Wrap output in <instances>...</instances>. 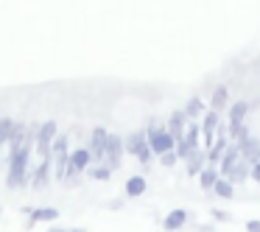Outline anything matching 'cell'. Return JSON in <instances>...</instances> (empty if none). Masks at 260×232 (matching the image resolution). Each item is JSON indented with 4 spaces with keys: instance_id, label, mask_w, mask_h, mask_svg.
Wrapping results in <instances>:
<instances>
[{
    "instance_id": "4fadbf2b",
    "label": "cell",
    "mask_w": 260,
    "mask_h": 232,
    "mask_svg": "<svg viewBox=\"0 0 260 232\" xmlns=\"http://www.w3.org/2000/svg\"><path fill=\"white\" fill-rule=\"evenodd\" d=\"M146 176L143 174H132L129 179H126V185H123V190H126V198H140L143 193H146Z\"/></svg>"
},
{
    "instance_id": "603a6c76",
    "label": "cell",
    "mask_w": 260,
    "mask_h": 232,
    "mask_svg": "<svg viewBox=\"0 0 260 232\" xmlns=\"http://www.w3.org/2000/svg\"><path fill=\"white\" fill-rule=\"evenodd\" d=\"M215 179H218V168H213V165H207V168L199 174V185H202V190H213Z\"/></svg>"
},
{
    "instance_id": "30bf717a",
    "label": "cell",
    "mask_w": 260,
    "mask_h": 232,
    "mask_svg": "<svg viewBox=\"0 0 260 232\" xmlns=\"http://www.w3.org/2000/svg\"><path fill=\"white\" fill-rule=\"evenodd\" d=\"M238 162H241V151H238L235 143H230V146H226V151H224V157H221V162H218V176H224V179H226Z\"/></svg>"
},
{
    "instance_id": "52a82bcc",
    "label": "cell",
    "mask_w": 260,
    "mask_h": 232,
    "mask_svg": "<svg viewBox=\"0 0 260 232\" xmlns=\"http://www.w3.org/2000/svg\"><path fill=\"white\" fill-rule=\"evenodd\" d=\"M199 126H202L204 151H207V148L215 143V131H218V126H221V115L213 112V109H204V115H202V120H199Z\"/></svg>"
},
{
    "instance_id": "9a60e30c",
    "label": "cell",
    "mask_w": 260,
    "mask_h": 232,
    "mask_svg": "<svg viewBox=\"0 0 260 232\" xmlns=\"http://www.w3.org/2000/svg\"><path fill=\"white\" fill-rule=\"evenodd\" d=\"M56 218H59V210L56 207H34V213H31L25 229H34L37 224H42V221H56Z\"/></svg>"
},
{
    "instance_id": "44dd1931",
    "label": "cell",
    "mask_w": 260,
    "mask_h": 232,
    "mask_svg": "<svg viewBox=\"0 0 260 232\" xmlns=\"http://www.w3.org/2000/svg\"><path fill=\"white\" fill-rule=\"evenodd\" d=\"M182 112L187 115V120H202V115H204V104H202V98L193 95L190 101L185 104V109H182Z\"/></svg>"
},
{
    "instance_id": "cb8c5ba5",
    "label": "cell",
    "mask_w": 260,
    "mask_h": 232,
    "mask_svg": "<svg viewBox=\"0 0 260 232\" xmlns=\"http://www.w3.org/2000/svg\"><path fill=\"white\" fill-rule=\"evenodd\" d=\"M68 151H70V135L59 131L56 140L51 143V157H56V154H68Z\"/></svg>"
},
{
    "instance_id": "1f68e13d",
    "label": "cell",
    "mask_w": 260,
    "mask_h": 232,
    "mask_svg": "<svg viewBox=\"0 0 260 232\" xmlns=\"http://www.w3.org/2000/svg\"><path fill=\"white\" fill-rule=\"evenodd\" d=\"M51 232H68V229H62V226H53V229Z\"/></svg>"
},
{
    "instance_id": "484cf974",
    "label": "cell",
    "mask_w": 260,
    "mask_h": 232,
    "mask_svg": "<svg viewBox=\"0 0 260 232\" xmlns=\"http://www.w3.org/2000/svg\"><path fill=\"white\" fill-rule=\"evenodd\" d=\"M210 215H213L218 224H226V221H232V215L226 213V210H221V207H213V210H210Z\"/></svg>"
},
{
    "instance_id": "f546056e",
    "label": "cell",
    "mask_w": 260,
    "mask_h": 232,
    "mask_svg": "<svg viewBox=\"0 0 260 232\" xmlns=\"http://www.w3.org/2000/svg\"><path fill=\"white\" fill-rule=\"evenodd\" d=\"M120 207H123V202H120V198H118V202H109V210H120Z\"/></svg>"
},
{
    "instance_id": "8992f818",
    "label": "cell",
    "mask_w": 260,
    "mask_h": 232,
    "mask_svg": "<svg viewBox=\"0 0 260 232\" xmlns=\"http://www.w3.org/2000/svg\"><path fill=\"white\" fill-rule=\"evenodd\" d=\"M51 176H53V157H45V159H40V165H37L34 171H31L28 185L34 187V190H45Z\"/></svg>"
},
{
    "instance_id": "5b68a950",
    "label": "cell",
    "mask_w": 260,
    "mask_h": 232,
    "mask_svg": "<svg viewBox=\"0 0 260 232\" xmlns=\"http://www.w3.org/2000/svg\"><path fill=\"white\" fill-rule=\"evenodd\" d=\"M92 162L90 151H87V146H79V148H70V159H68V168H64V182H68V176H76L81 174V171H87Z\"/></svg>"
},
{
    "instance_id": "2e32d148",
    "label": "cell",
    "mask_w": 260,
    "mask_h": 232,
    "mask_svg": "<svg viewBox=\"0 0 260 232\" xmlns=\"http://www.w3.org/2000/svg\"><path fill=\"white\" fill-rule=\"evenodd\" d=\"M210 109H213V112H218V115H224L226 109H230V90H226L224 84L213 90V98H210Z\"/></svg>"
},
{
    "instance_id": "7a4b0ae2",
    "label": "cell",
    "mask_w": 260,
    "mask_h": 232,
    "mask_svg": "<svg viewBox=\"0 0 260 232\" xmlns=\"http://www.w3.org/2000/svg\"><path fill=\"white\" fill-rule=\"evenodd\" d=\"M123 148H126V154H132L140 165H148L154 159L151 148H148V140H146V131L143 129L132 131L129 137H123Z\"/></svg>"
},
{
    "instance_id": "83f0119b",
    "label": "cell",
    "mask_w": 260,
    "mask_h": 232,
    "mask_svg": "<svg viewBox=\"0 0 260 232\" xmlns=\"http://www.w3.org/2000/svg\"><path fill=\"white\" fill-rule=\"evenodd\" d=\"M249 179H254V182H257V187H260V162L252 165V174H249Z\"/></svg>"
},
{
    "instance_id": "4316f807",
    "label": "cell",
    "mask_w": 260,
    "mask_h": 232,
    "mask_svg": "<svg viewBox=\"0 0 260 232\" xmlns=\"http://www.w3.org/2000/svg\"><path fill=\"white\" fill-rule=\"evenodd\" d=\"M157 159H159V165H162V168H174V165L179 162V159H176V154H174V151L162 154V157H157Z\"/></svg>"
},
{
    "instance_id": "e0dca14e",
    "label": "cell",
    "mask_w": 260,
    "mask_h": 232,
    "mask_svg": "<svg viewBox=\"0 0 260 232\" xmlns=\"http://www.w3.org/2000/svg\"><path fill=\"white\" fill-rule=\"evenodd\" d=\"M235 146H238V151H241L243 162L254 165V159H257V154H260V143L254 140V137H249V140H241V143H235Z\"/></svg>"
},
{
    "instance_id": "3957f363",
    "label": "cell",
    "mask_w": 260,
    "mask_h": 232,
    "mask_svg": "<svg viewBox=\"0 0 260 232\" xmlns=\"http://www.w3.org/2000/svg\"><path fill=\"white\" fill-rule=\"evenodd\" d=\"M56 135H59L56 120H42L40 123V129H37V140H34V154L40 159L51 157V143L56 140Z\"/></svg>"
},
{
    "instance_id": "ba28073f",
    "label": "cell",
    "mask_w": 260,
    "mask_h": 232,
    "mask_svg": "<svg viewBox=\"0 0 260 232\" xmlns=\"http://www.w3.org/2000/svg\"><path fill=\"white\" fill-rule=\"evenodd\" d=\"M249 109H252V104H249V101L230 104V109H226V129H241V126H246Z\"/></svg>"
},
{
    "instance_id": "ffe728a7",
    "label": "cell",
    "mask_w": 260,
    "mask_h": 232,
    "mask_svg": "<svg viewBox=\"0 0 260 232\" xmlns=\"http://www.w3.org/2000/svg\"><path fill=\"white\" fill-rule=\"evenodd\" d=\"M213 193L218 198H224V202H230V198H235V185H232L230 179H224V176H218L213 185Z\"/></svg>"
},
{
    "instance_id": "7c38bea8",
    "label": "cell",
    "mask_w": 260,
    "mask_h": 232,
    "mask_svg": "<svg viewBox=\"0 0 260 232\" xmlns=\"http://www.w3.org/2000/svg\"><path fill=\"white\" fill-rule=\"evenodd\" d=\"M185 126H187V115L182 112V109H174V112L168 115V135L174 137V140H179L182 135H185Z\"/></svg>"
},
{
    "instance_id": "d6986e66",
    "label": "cell",
    "mask_w": 260,
    "mask_h": 232,
    "mask_svg": "<svg viewBox=\"0 0 260 232\" xmlns=\"http://www.w3.org/2000/svg\"><path fill=\"white\" fill-rule=\"evenodd\" d=\"M12 135H14V118L3 115V118H0V157H3V151H6L9 143H12Z\"/></svg>"
},
{
    "instance_id": "5bb4252c",
    "label": "cell",
    "mask_w": 260,
    "mask_h": 232,
    "mask_svg": "<svg viewBox=\"0 0 260 232\" xmlns=\"http://www.w3.org/2000/svg\"><path fill=\"white\" fill-rule=\"evenodd\" d=\"M182 140L190 146V151H199V148H202V126H199V120H187Z\"/></svg>"
},
{
    "instance_id": "277c9868",
    "label": "cell",
    "mask_w": 260,
    "mask_h": 232,
    "mask_svg": "<svg viewBox=\"0 0 260 232\" xmlns=\"http://www.w3.org/2000/svg\"><path fill=\"white\" fill-rule=\"evenodd\" d=\"M123 157H126V148H123V137L109 131L107 137V151H104V162H107L109 171H118L123 165Z\"/></svg>"
},
{
    "instance_id": "d4e9b609",
    "label": "cell",
    "mask_w": 260,
    "mask_h": 232,
    "mask_svg": "<svg viewBox=\"0 0 260 232\" xmlns=\"http://www.w3.org/2000/svg\"><path fill=\"white\" fill-rule=\"evenodd\" d=\"M90 179H95V182H109V179H112V171H109L107 165H98V168L90 171Z\"/></svg>"
},
{
    "instance_id": "7402d4cb",
    "label": "cell",
    "mask_w": 260,
    "mask_h": 232,
    "mask_svg": "<svg viewBox=\"0 0 260 232\" xmlns=\"http://www.w3.org/2000/svg\"><path fill=\"white\" fill-rule=\"evenodd\" d=\"M249 174H252V165L241 159V162H238L235 168H232V174L226 176V179H230L232 185H241V182H246V179H249Z\"/></svg>"
},
{
    "instance_id": "4dcf8cb0",
    "label": "cell",
    "mask_w": 260,
    "mask_h": 232,
    "mask_svg": "<svg viewBox=\"0 0 260 232\" xmlns=\"http://www.w3.org/2000/svg\"><path fill=\"white\" fill-rule=\"evenodd\" d=\"M199 232H213V226H210V224H204V226H199Z\"/></svg>"
},
{
    "instance_id": "6da1fadb",
    "label": "cell",
    "mask_w": 260,
    "mask_h": 232,
    "mask_svg": "<svg viewBox=\"0 0 260 232\" xmlns=\"http://www.w3.org/2000/svg\"><path fill=\"white\" fill-rule=\"evenodd\" d=\"M143 131H146L148 148H151V154H154V157H162V154L174 151L176 140L168 135V129H162V126L157 123V118H151V120H148V126H146Z\"/></svg>"
},
{
    "instance_id": "ac0fdd59",
    "label": "cell",
    "mask_w": 260,
    "mask_h": 232,
    "mask_svg": "<svg viewBox=\"0 0 260 232\" xmlns=\"http://www.w3.org/2000/svg\"><path fill=\"white\" fill-rule=\"evenodd\" d=\"M187 165V176H199L204 168H207V154H204V148H199V151H193L190 157L185 159Z\"/></svg>"
},
{
    "instance_id": "f1b7e54d",
    "label": "cell",
    "mask_w": 260,
    "mask_h": 232,
    "mask_svg": "<svg viewBox=\"0 0 260 232\" xmlns=\"http://www.w3.org/2000/svg\"><path fill=\"white\" fill-rule=\"evenodd\" d=\"M246 232H260V218L246 221Z\"/></svg>"
},
{
    "instance_id": "8fae6325",
    "label": "cell",
    "mask_w": 260,
    "mask_h": 232,
    "mask_svg": "<svg viewBox=\"0 0 260 232\" xmlns=\"http://www.w3.org/2000/svg\"><path fill=\"white\" fill-rule=\"evenodd\" d=\"M187 218H190V213H187V210H182V207L171 210V213L162 218V226H165V232H179L182 226L187 224Z\"/></svg>"
},
{
    "instance_id": "9c48e42d",
    "label": "cell",
    "mask_w": 260,
    "mask_h": 232,
    "mask_svg": "<svg viewBox=\"0 0 260 232\" xmlns=\"http://www.w3.org/2000/svg\"><path fill=\"white\" fill-rule=\"evenodd\" d=\"M107 137L109 131L104 129V126H95V129L90 131V143H87V151H90L92 159H104V151H107Z\"/></svg>"
},
{
    "instance_id": "d6a6232c",
    "label": "cell",
    "mask_w": 260,
    "mask_h": 232,
    "mask_svg": "<svg viewBox=\"0 0 260 232\" xmlns=\"http://www.w3.org/2000/svg\"><path fill=\"white\" fill-rule=\"evenodd\" d=\"M254 162H260V154H257V159H254Z\"/></svg>"
}]
</instances>
